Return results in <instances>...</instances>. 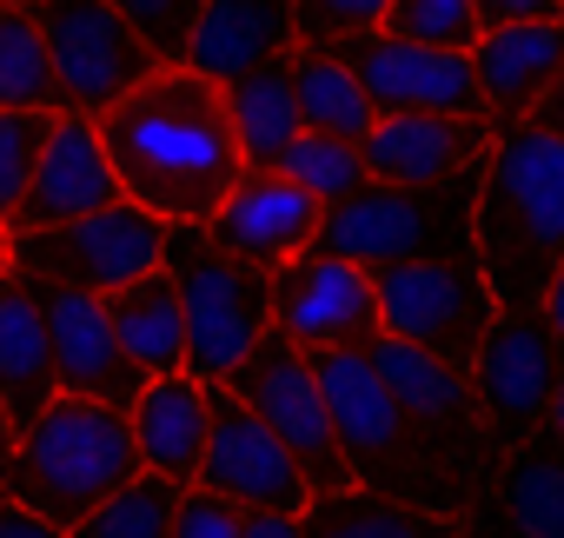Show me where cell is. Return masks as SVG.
<instances>
[{
	"mask_svg": "<svg viewBox=\"0 0 564 538\" xmlns=\"http://www.w3.org/2000/svg\"><path fill=\"white\" fill-rule=\"evenodd\" d=\"M94 140L120 180V200L160 226H206L246 173L226 100L193 67H153L120 107L94 120Z\"/></svg>",
	"mask_w": 564,
	"mask_h": 538,
	"instance_id": "6da1fadb",
	"label": "cell"
},
{
	"mask_svg": "<svg viewBox=\"0 0 564 538\" xmlns=\"http://www.w3.org/2000/svg\"><path fill=\"white\" fill-rule=\"evenodd\" d=\"M471 259L498 313H538L564 259V140L538 127H498L478 166Z\"/></svg>",
	"mask_w": 564,
	"mask_h": 538,
	"instance_id": "7a4b0ae2",
	"label": "cell"
},
{
	"mask_svg": "<svg viewBox=\"0 0 564 538\" xmlns=\"http://www.w3.org/2000/svg\"><path fill=\"white\" fill-rule=\"evenodd\" d=\"M133 478H140V452H133L127 412L54 392L47 412L34 426H21L0 492L28 505L34 518H47L54 531H74L87 512H100Z\"/></svg>",
	"mask_w": 564,
	"mask_h": 538,
	"instance_id": "3957f363",
	"label": "cell"
},
{
	"mask_svg": "<svg viewBox=\"0 0 564 538\" xmlns=\"http://www.w3.org/2000/svg\"><path fill=\"white\" fill-rule=\"evenodd\" d=\"M471 206H478V173H458L445 186L366 180L359 193L319 213L313 252H333L346 266H366V273L412 266V259H471Z\"/></svg>",
	"mask_w": 564,
	"mask_h": 538,
	"instance_id": "277c9868",
	"label": "cell"
},
{
	"mask_svg": "<svg viewBox=\"0 0 564 538\" xmlns=\"http://www.w3.org/2000/svg\"><path fill=\"white\" fill-rule=\"evenodd\" d=\"M160 273L180 293V320H186V373L199 386H219L265 333H272V273L226 259L206 226H166V252Z\"/></svg>",
	"mask_w": 564,
	"mask_h": 538,
	"instance_id": "5b68a950",
	"label": "cell"
},
{
	"mask_svg": "<svg viewBox=\"0 0 564 538\" xmlns=\"http://www.w3.org/2000/svg\"><path fill=\"white\" fill-rule=\"evenodd\" d=\"M379 293V340H399L438 366H452L458 379L471 373L498 306L478 280V259H412V266H386L372 273Z\"/></svg>",
	"mask_w": 564,
	"mask_h": 538,
	"instance_id": "8992f818",
	"label": "cell"
},
{
	"mask_svg": "<svg viewBox=\"0 0 564 538\" xmlns=\"http://www.w3.org/2000/svg\"><path fill=\"white\" fill-rule=\"evenodd\" d=\"M166 252V226L127 200L87 213V219H67V226H47V233H21L14 239V273L34 280V287H67V293H120L127 280L153 273Z\"/></svg>",
	"mask_w": 564,
	"mask_h": 538,
	"instance_id": "52a82bcc",
	"label": "cell"
},
{
	"mask_svg": "<svg viewBox=\"0 0 564 538\" xmlns=\"http://www.w3.org/2000/svg\"><path fill=\"white\" fill-rule=\"evenodd\" d=\"M219 386L300 459V472L313 478V492L352 485V478H346V459H339V439H333V419H326V392H319V379H313V359H306L286 333H265Z\"/></svg>",
	"mask_w": 564,
	"mask_h": 538,
	"instance_id": "ba28073f",
	"label": "cell"
},
{
	"mask_svg": "<svg viewBox=\"0 0 564 538\" xmlns=\"http://www.w3.org/2000/svg\"><path fill=\"white\" fill-rule=\"evenodd\" d=\"M34 21H41L47 61H54L61 114H74V120H100L107 107H120L160 67L147 54V41L107 8V0H41Z\"/></svg>",
	"mask_w": 564,
	"mask_h": 538,
	"instance_id": "9c48e42d",
	"label": "cell"
},
{
	"mask_svg": "<svg viewBox=\"0 0 564 538\" xmlns=\"http://www.w3.org/2000/svg\"><path fill=\"white\" fill-rule=\"evenodd\" d=\"M471 412H478V432L485 445L505 459L518 452L524 439H538L544 426V406H551V386H557V340L538 313H498L471 373Z\"/></svg>",
	"mask_w": 564,
	"mask_h": 538,
	"instance_id": "30bf717a",
	"label": "cell"
},
{
	"mask_svg": "<svg viewBox=\"0 0 564 538\" xmlns=\"http://www.w3.org/2000/svg\"><path fill=\"white\" fill-rule=\"evenodd\" d=\"M272 333H286L300 353H372L379 346L372 273L306 246L272 273Z\"/></svg>",
	"mask_w": 564,
	"mask_h": 538,
	"instance_id": "8fae6325",
	"label": "cell"
},
{
	"mask_svg": "<svg viewBox=\"0 0 564 538\" xmlns=\"http://www.w3.org/2000/svg\"><path fill=\"white\" fill-rule=\"evenodd\" d=\"M193 485L232 498L239 512H279V518H300L306 498H313V478L300 472V459L226 386H206V459H199Z\"/></svg>",
	"mask_w": 564,
	"mask_h": 538,
	"instance_id": "7c38bea8",
	"label": "cell"
},
{
	"mask_svg": "<svg viewBox=\"0 0 564 538\" xmlns=\"http://www.w3.org/2000/svg\"><path fill=\"white\" fill-rule=\"evenodd\" d=\"M366 94V107L379 120L392 114H452V120H485L478 87H471V54H438V47H412L392 34H352L326 47Z\"/></svg>",
	"mask_w": 564,
	"mask_h": 538,
	"instance_id": "4fadbf2b",
	"label": "cell"
},
{
	"mask_svg": "<svg viewBox=\"0 0 564 538\" xmlns=\"http://www.w3.org/2000/svg\"><path fill=\"white\" fill-rule=\"evenodd\" d=\"M41 293V320H47V353H54V392L67 399H94L107 412H133L140 399V366L120 353L107 306L94 293H67V287H34Z\"/></svg>",
	"mask_w": 564,
	"mask_h": 538,
	"instance_id": "5bb4252c",
	"label": "cell"
},
{
	"mask_svg": "<svg viewBox=\"0 0 564 538\" xmlns=\"http://www.w3.org/2000/svg\"><path fill=\"white\" fill-rule=\"evenodd\" d=\"M319 200L313 193H300L286 173H239V186L219 200V213L206 219V239L226 252V259H239V266H252V273H279L286 259H300L306 246H313V233H319Z\"/></svg>",
	"mask_w": 564,
	"mask_h": 538,
	"instance_id": "9a60e30c",
	"label": "cell"
},
{
	"mask_svg": "<svg viewBox=\"0 0 564 538\" xmlns=\"http://www.w3.org/2000/svg\"><path fill=\"white\" fill-rule=\"evenodd\" d=\"M491 147V120H452V114H392L372 120L359 140L366 180L379 186H445L458 173H478Z\"/></svg>",
	"mask_w": 564,
	"mask_h": 538,
	"instance_id": "2e32d148",
	"label": "cell"
},
{
	"mask_svg": "<svg viewBox=\"0 0 564 538\" xmlns=\"http://www.w3.org/2000/svg\"><path fill=\"white\" fill-rule=\"evenodd\" d=\"M113 200H120V180H113V166H107V153H100V140H94V120L61 114L54 133H47V153H41L34 180H28V193H21V206L8 213V233H14V239H21V233H47V226L87 219V213H100V206H113Z\"/></svg>",
	"mask_w": 564,
	"mask_h": 538,
	"instance_id": "e0dca14e",
	"label": "cell"
},
{
	"mask_svg": "<svg viewBox=\"0 0 564 538\" xmlns=\"http://www.w3.org/2000/svg\"><path fill=\"white\" fill-rule=\"evenodd\" d=\"M557 67H564V21H524V28L478 34V47H471V87H478V107H485L491 133L518 127L544 100V87L557 80Z\"/></svg>",
	"mask_w": 564,
	"mask_h": 538,
	"instance_id": "ac0fdd59",
	"label": "cell"
},
{
	"mask_svg": "<svg viewBox=\"0 0 564 538\" xmlns=\"http://www.w3.org/2000/svg\"><path fill=\"white\" fill-rule=\"evenodd\" d=\"M293 0H206L193 41H186V67L213 87L239 80L246 67H265L279 54H293Z\"/></svg>",
	"mask_w": 564,
	"mask_h": 538,
	"instance_id": "d6986e66",
	"label": "cell"
},
{
	"mask_svg": "<svg viewBox=\"0 0 564 538\" xmlns=\"http://www.w3.org/2000/svg\"><path fill=\"white\" fill-rule=\"evenodd\" d=\"M133 452H140V472L166 478V485H193L199 478V459H206V386L193 373H173V379H147L133 412Z\"/></svg>",
	"mask_w": 564,
	"mask_h": 538,
	"instance_id": "ffe728a7",
	"label": "cell"
},
{
	"mask_svg": "<svg viewBox=\"0 0 564 538\" xmlns=\"http://www.w3.org/2000/svg\"><path fill=\"white\" fill-rule=\"evenodd\" d=\"M54 399V353H47V320L34 280L8 273L0 280V406H8L14 432L34 426Z\"/></svg>",
	"mask_w": 564,
	"mask_h": 538,
	"instance_id": "44dd1931",
	"label": "cell"
},
{
	"mask_svg": "<svg viewBox=\"0 0 564 538\" xmlns=\"http://www.w3.org/2000/svg\"><path fill=\"white\" fill-rule=\"evenodd\" d=\"M219 100H226V127H232V140H239L246 173H279L286 147L306 133V127H300V100H293V67H286V54L265 61V67H246L239 80H226Z\"/></svg>",
	"mask_w": 564,
	"mask_h": 538,
	"instance_id": "7402d4cb",
	"label": "cell"
},
{
	"mask_svg": "<svg viewBox=\"0 0 564 538\" xmlns=\"http://www.w3.org/2000/svg\"><path fill=\"white\" fill-rule=\"evenodd\" d=\"M100 306H107V326H113L120 353L140 366V379L186 373V320H180V293H173V280L160 266L140 273V280H127L120 293H107Z\"/></svg>",
	"mask_w": 564,
	"mask_h": 538,
	"instance_id": "603a6c76",
	"label": "cell"
},
{
	"mask_svg": "<svg viewBox=\"0 0 564 538\" xmlns=\"http://www.w3.org/2000/svg\"><path fill=\"white\" fill-rule=\"evenodd\" d=\"M485 498L518 538H564V445L557 439H524L518 452L498 459Z\"/></svg>",
	"mask_w": 564,
	"mask_h": 538,
	"instance_id": "cb8c5ba5",
	"label": "cell"
},
{
	"mask_svg": "<svg viewBox=\"0 0 564 538\" xmlns=\"http://www.w3.org/2000/svg\"><path fill=\"white\" fill-rule=\"evenodd\" d=\"M300 538H458L452 518L366 492V485H339V492H313L300 512Z\"/></svg>",
	"mask_w": 564,
	"mask_h": 538,
	"instance_id": "d4e9b609",
	"label": "cell"
},
{
	"mask_svg": "<svg viewBox=\"0 0 564 538\" xmlns=\"http://www.w3.org/2000/svg\"><path fill=\"white\" fill-rule=\"evenodd\" d=\"M286 67H293V100H300V127L306 133H326V140H346V147H359L372 133L379 114L366 107L359 80L326 47H293Z\"/></svg>",
	"mask_w": 564,
	"mask_h": 538,
	"instance_id": "484cf974",
	"label": "cell"
},
{
	"mask_svg": "<svg viewBox=\"0 0 564 538\" xmlns=\"http://www.w3.org/2000/svg\"><path fill=\"white\" fill-rule=\"evenodd\" d=\"M0 114H61L54 61L34 8H0Z\"/></svg>",
	"mask_w": 564,
	"mask_h": 538,
	"instance_id": "4316f807",
	"label": "cell"
},
{
	"mask_svg": "<svg viewBox=\"0 0 564 538\" xmlns=\"http://www.w3.org/2000/svg\"><path fill=\"white\" fill-rule=\"evenodd\" d=\"M173 498H180V485L140 472V478L120 485L100 512H87L67 538H173Z\"/></svg>",
	"mask_w": 564,
	"mask_h": 538,
	"instance_id": "83f0119b",
	"label": "cell"
},
{
	"mask_svg": "<svg viewBox=\"0 0 564 538\" xmlns=\"http://www.w3.org/2000/svg\"><path fill=\"white\" fill-rule=\"evenodd\" d=\"M279 173H286L300 193H313L319 206H339L346 193L366 186V160H359V147L326 140V133H300V140L286 147V160H279Z\"/></svg>",
	"mask_w": 564,
	"mask_h": 538,
	"instance_id": "f1b7e54d",
	"label": "cell"
},
{
	"mask_svg": "<svg viewBox=\"0 0 564 538\" xmlns=\"http://www.w3.org/2000/svg\"><path fill=\"white\" fill-rule=\"evenodd\" d=\"M379 34L412 41V47H438V54H471L478 14H471V0H392Z\"/></svg>",
	"mask_w": 564,
	"mask_h": 538,
	"instance_id": "f546056e",
	"label": "cell"
},
{
	"mask_svg": "<svg viewBox=\"0 0 564 538\" xmlns=\"http://www.w3.org/2000/svg\"><path fill=\"white\" fill-rule=\"evenodd\" d=\"M107 8L147 41V54L160 67H186V41H193V21L206 0H107Z\"/></svg>",
	"mask_w": 564,
	"mask_h": 538,
	"instance_id": "4dcf8cb0",
	"label": "cell"
},
{
	"mask_svg": "<svg viewBox=\"0 0 564 538\" xmlns=\"http://www.w3.org/2000/svg\"><path fill=\"white\" fill-rule=\"evenodd\" d=\"M61 114H0V226L21 206L41 153H47V133H54Z\"/></svg>",
	"mask_w": 564,
	"mask_h": 538,
	"instance_id": "1f68e13d",
	"label": "cell"
},
{
	"mask_svg": "<svg viewBox=\"0 0 564 538\" xmlns=\"http://www.w3.org/2000/svg\"><path fill=\"white\" fill-rule=\"evenodd\" d=\"M392 0H293V41L300 47H333L352 34H379Z\"/></svg>",
	"mask_w": 564,
	"mask_h": 538,
	"instance_id": "d6a6232c",
	"label": "cell"
},
{
	"mask_svg": "<svg viewBox=\"0 0 564 538\" xmlns=\"http://www.w3.org/2000/svg\"><path fill=\"white\" fill-rule=\"evenodd\" d=\"M239 505L232 498H219V492H199V485H186L180 498H173V538H239Z\"/></svg>",
	"mask_w": 564,
	"mask_h": 538,
	"instance_id": "836d02e7",
	"label": "cell"
},
{
	"mask_svg": "<svg viewBox=\"0 0 564 538\" xmlns=\"http://www.w3.org/2000/svg\"><path fill=\"white\" fill-rule=\"evenodd\" d=\"M478 34L491 28H524V21H564V0H471Z\"/></svg>",
	"mask_w": 564,
	"mask_h": 538,
	"instance_id": "e575fe53",
	"label": "cell"
},
{
	"mask_svg": "<svg viewBox=\"0 0 564 538\" xmlns=\"http://www.w3.org/2000/svg\"><path fill=\"white\" fill-rule=\"evenodd\" d=\"M0 538H67V531H54L47 518H34V512L14 505V498H0Z\"/></svg>",
	"mask_w": 564,
	"mask_h": 538,
	"instance_id": "d590c367",
	"label": "cell"
},
{
	"mask_svg": "<svg viewBox=\"0 0 564 538\" xmlns=\"http://www.w3.org/2000/svg\"><path fill=\"white\" fill-rule=\"evenodd\" d=\"M524 127H538V133H557V140H564V67H557V80L544 87V100L524 114Z\"/></svg>",
	"mask_w": 564,
	"mask_h": 538,
	"instance_id": "8d00e7d4",
	"label": "cell"
},
{
	"mask_svg": "<svg viewBox=\"0 0 564 538\" xmlns=\"http://www.w3.org/2000/svg\"><path fill=\"white\" fill-rule=\"evenodd\" d=\"M458 538H518V531L498 518V505H491V498H471V512L458 518Z\"/></svg>",
	"mask_w": 564,
	"mask_h": 538,
	"instance_id": "74e56055",
	"label": "cell"
},
{
	"mask_svg": "<svg viewBox=\"0 0 564 538\" xmlns=\"http://www.w3.org/2000/svg\"><path fill=\"white\" fill-rule=\"evenodd\" d=\"M239 538H300V518H279V512H246Z\"/></svg>",
	"mask_w": 564,
	"mask_h": 538,
	"instance_id": "f35d334b",
	"label": "cell"
},
{
	"mask_svg": "<svg viewBox=\"0 0 564 538\" xmlns=\"http://www.w3.org/2000/svg\"><path fill=\"white\" fill-rule=\"evenodd\" d=\"M538 320H544L551 340L564 346V259H557V273H551V287H544V300H538Z\"/></svg>",
	"mask_w": 564,
	"mask_h": 538,
	"instance_id": "ab89813d",
	"label": "cell"
},
{
	"mask_svg": "<svg viewBox=\"0 0 564 538\" xmlns=\"http://www.w3.org/2000/svg\"><path fill=\"white\" fill-rule=\"evenodd\" d=\"M538 432L564 445V346H557V386H551V406H544V426Z\"/></svg>",
	"mask_w": 564,
	"mask_h": 538,
	"instance_id": "60d3db41",
	"label": "cell"
},
{
	"mask_svg": "<svg viewBox=\"0 0 564 538\" xmlns=\"http://www.w3.org/2000/svg\"><path fill=\"white\" fill-rule=\"evenodd\" d=\"M14 439H21V432H14V419H8V406H0V478H8V459H14Z\"/></svg>",
	"mask_w": 564,
	"mask_h": 538,
	"instance_id": "b9f144b4",
	"label": "cell"
},
{
	"mask_svg": "<svg viewBox=\"0 0 564 538\" xmlns=\"http://www.w3.org/2000/svg\"><path fill=\"white\" fill-rule=\"evenodd\" d=\"M8 273H14V233L0 226V280H8Z\"/></svg>",
	"mask_w": 564,
	"mask_h": 538,
	"instance_id": "7bdbcfd3",
	"label": "cell"
},
{
	"mask_svg": "<svg viewBox=\"0 0 564 538\" xmlns=\"http://www.w3.org/2000/svg\"><path fill=\"white\" fill-rule=\"evenodd\" d=\"M0 8H41V0H0Z\"/></svg>",
	"mask_w": 564,
	"mask_h": 538,
	"instance_id": "ee69618b",
	"label": "cell"
},
{
	"mask_svg": "<svg viewBox=\"0 0 564 538\" xmlns=\"http://www.w3.org/2000/svg\"><path fill=\"white\" fill-rule=\"evenodd\" d=\"M0 498H8V492H0Z\"/></svg>",
	"mask_w": 564,
	"mask_h": 538,
	"instance_id": "f6af8a7d",
	"label": "cell"
}]
</instances>
